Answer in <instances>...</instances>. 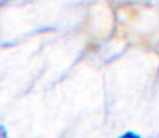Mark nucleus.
<instances>
[{
    "label": "nucleus",
    "instance_id": "obj_2",
    "mask_svg": "<svg viewBox=\"0 0 159 138\" xmlns=\"http://www.w3.org/2000/svg\"><path fill=\"white\" fill-rule=\"evenodd\" d=\"M0 135H1V138H7V133H6V128L1 125V132H0Z\"/></svg>",
    "mask_w": 159,
    "mask_h": 138
},
{
    "label": "nucleus",
    "instance_id": "obj_1",
    "mask_svg": "<svg viewBox=\"0 0 159 138\" xmlns=\"http://www.w3.org/2000/svg\"><path fill=\"white\" fill-rule=\"evenodd\" d=\"M117 138H141V136H138L137 133H134V132H132V131H127V132H125L123 135L119 136Z\"/></svg>",
    "mask_w": 159,
    "mask_h": 138
}]
</instances>
